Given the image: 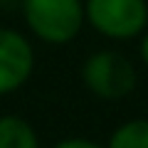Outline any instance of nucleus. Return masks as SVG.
<instances>
[{"label": "nucleus", "instance_id": "9", "mask_svg": "<svg viewBox=\"0 0 148 148\" xmlns=\"http://www.w3.org/2000/svg\"><path fill=\"white\" fill-rule=\"evenodd\" d=\"M0 3H3V0H0Z\"/></svg>", "mask_w": 148, "mask_h": 148}, {"label": "nucleus", "instance_id": "1", "mask_svg": "<svg viewBox=\"0 0 148 148\" xmlns=\"http://www.w3.org/2000/svg\"><path fill=\"white\" fill-rule=\"evenodd\" d=\"M22 20L32 37L45 45H69L82 35L84 0H20Z\"/></svg>", "mask_w": 148, "mask_h": 148}, {"label": "nucleus", "instance_id": "7", "mask_svg": "<svg viewBox=\"0 0 148 148\" xmlns=\"http://www.w3.org/2000/svg\"><path fill=\"white\" fill-rule=\"evenodd\" d=\"M52 148H106V146H101V143L91 141V138H79V136H72V138H62V141H57Z\"/></svg>", "mask_w": 148, "mask_h": 148}, {"label": "nucleus", "instance_id": "2", "mask_svg": "<svg viewBox=\"0 0 148 148\" xmlns=\"http://www.w3.org/2000/svg\"><path fill=\"white\" fill-rule=\"evenodd\" d=\"M86 91L101 101H121L133 94L138 72L126 54L116 49H96L79 69Z\"/></svg>", "mask_w": 148, "mask_h": 148}, {"label": "nucleus", "instance_id": "4", "mask_svg": "<svg viewBox=\"0 0 148 148\" xmlns=\"http://www.w3.org/2000/svg\"><path fill=\"white\" fill-rule=\"evenodd\" d=\"M35 72L32 42L15 27H0V96L15 94Z\"/></svg>", "mask_w": 148, "mask_h": 148}, {"label": "nucleus", "instance_id": "6", "mask_svg": "<svg viewBox=\"0 0 148 148\" xmlns=\"http://www.w3.org/2000/svg\"><path fill=\"white\" fill-rule=\"evenodd\" d=\"M106 148H148V119H128L111 131Z\"/></svg>", "mask_w": 148, "mask_h": 148}, {"label": "nucleus", "instance_id": "8", "mask_svg": "<svg viewBox=\"0 0 148 148\" xmlns=\"http://www.w3.org/2000/svg\"><path fill=\"white\" fill-rule=\"evenodd\" d=\"M138 54H141V62L148 69V27L143 30V35L138 37Z\"/></svg>", "mask_w": 148, "mask_h": 148}, {"label": "nucleus", "instance_id": "3", "mask_svg": "<svg viewBox=\"0 0 148 148\" xmlns=\"http://www.w3.org/2000/svg\"><path fill=\"white\" fill-rule=\"evenodd\" d=\"M84 20L106 40H138L148 27V0H84Z\"/></svg>", "mask_w": 148, "mask_h": 148}, {"label": "nucleus", "instance_id": "5", "mask_svg": "<svg viewBox=\"0 0 148 148\" xmlns=\"http://www.w3.org/2000/svg\"><path fill=\"white\" fill-rule=\"evenodd\" d=\"M0 148H42L35 126L15 114L0 116Z\"/></svg>", "mask_w": 148, "mask_h": 148}]
</instances>
